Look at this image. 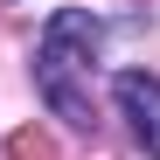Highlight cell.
<instances>
[{"label":"cell","mask_w":160,"mask_h":160,"mask_svg":"<svg viewBox=\"0 0 160 160\" xmlns=\"http://www.w3.org/2000/svg\"><path fill=\"white\" fill-rule=\"evenodd\" d=\"M98 49H104L98 14H84V7H56V14L42 21V49H35V91H42V104H49V112H56L70 132H98L91 84H77V77H91Z\"/></svg>","instance_id":"cell-1"},{"label":"cell","mask_w":160,"mask_h":160,"mask_svg":"<svg viewBox=\"0 0 160 160\" xmlns=\"http://www.w3.org/2000/svg\"><path fill=\"white\" fill-rule=\"evenodd\" d=\"M112 104L125 112L139 153L160 160V77H153V70H118V77H112Z\"/></svg>","instance_id":"cell-2"},{"label":"cell","mask_w":160,"mask_h":160,"mask_svg":"<svg viewBox=\"0 0 160 160\" xmlns=\"http://www.w3.org/2000/svg\"><path fill=\"white\" fill-rule=\"evenodd\" d=\"M14 160H56V153H49V139H35V132H21V139H14Z\"/></svg>","instance_id":"cell-3"}]
</instances>
